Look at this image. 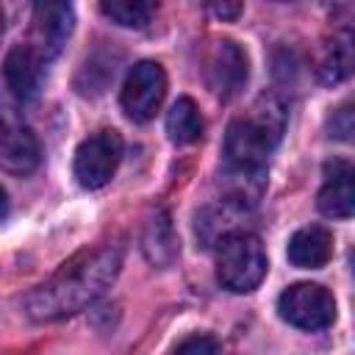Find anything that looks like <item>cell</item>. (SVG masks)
<instances>
[{
    "mask_svg": "<svg viewBox=\"0 0 355 355\" xmlns=\"http://www.w3.org/2000/svg\"><path fill=\"white\" fill-rule=\"evenodd\" d=\"M122 266L119 247H103L64 266L44 286L25 297V313L36 322H55L92 305L116 277Z\"/></svg>",
    "mask_w": 355,
    "mask_h": 355,
    "instance_id": "1",
    "label": "cell"
},
{
    "mask_svg": "<svg viewBox=\"0 0 355 355\" xmlns=\"http://www.w3.org/2000/svg\"><path fill=\"white\" fill-rule=\"evenodd\" d=\"M286 128L283 103L275 94H261L250 114L230 122L225 136L227 169L236 172H266V155L280 144Z\"/></svg>",
    "mask_w": 355,
    "mask_h": 355,
    "instance_id": "2",
    "label": "cell"
},
{
    "mask_svg": "<svg viewBox=\"0 0 355 355\" xmlns=\"http://www.w3.org/2000/svg\"><path fill=\"white\" fill-rule=\"evenodd\" d=\"M266 269H269L266 252L255 233L236 230L219 241L216 280L222 288H227L233 294H247V291L258 288Z\"/></svg>",
    "mask_w": 355,
    "mask_h": 355,
    "instance_id": "3",
    "label": "cell"
},
{
    "mask_svg": "<svg viewBox=\"0 0 355 355\" xmlns=\"http://www.w3.org/2000/svg\"><path fill=\"white\" fill-rule=\"evenodd\" d=\"M277 311L300 330H324L336 319V300L319 283H294L280 294Z\"/></svg>",
    "mask_w": 355,
    "mask_h": 355,
    "instance_id": "4",
    "label": "cell"
},
{
    "mask_svg": "<svg viewBox=\"0 0 355 355\" xmlns=\"http://www.w3.org/2000/svg\"><path fill=\"white\" fill-rule=\"evenodd\" d=\"M166 94V72L158 61H139L130 67L125 83H122V111L133 122H147L155 116Z\"/></svg>",
    "mask_w": 355,
    "mask_h": 355,
    "instance_id": "5",
    "label": "cell"
},
{
    "mask_svg": "<svg viewBox=\"0 0 355 355\" xmlns=\"http://www.w3.org/2000/svg\"><path fill=\"white\" fill-rule=\"evenodd\" d=\"M202 75H205L208 89L219 100H230L247 83V75H250L247 53L233 39H216L208 44L202 55Z\"/></svg>",
    "mask_w": 355,
    "mask_h": 355,
    "instance_id": "6",
    "label": "cell"
},
{
    "mask_svg": "<svg viewBox=\"0 0 355 355\" xmlns=\"http://www.w3.org/2000/svg\"><path fill=\"white\" fill-rule=\"evenodd\" d=\"M122 158V136L116 130H97L75 150V178L83 189H100L111 180Z\"/></svg>",
    "mask_w": 355,
    "mask_h": 355,
    "instance_id": "7",
    "label": "cell"
},
{
    "mask_svg": "<svg viewBox=\"0 0 355 355\" xmlns=\"http://www.w3.org/2000/svg\"><path fill=\"white\" fill-rule=\"evenodd\" d=\"M72 28H75V11L69 3H39V6H33L28 47L42 61H50L67 44Z\"/></svg>",
    "mask_w": 355,
    "mask_h": 355,
    "instance_id": "8",
    "label": "cell"
},
{
    "mask_svg": "<svg viewBox=\"0 0 355 355\" xmlns=\"http://www.w3.org/2000/svg\"><path fill=\"white\" fill-rule=\"evenodd\" d=\"M42 161V147L36 133L14 119L0 122V169L11 175H28L39 166Z\"/></svg>",
    "mask_w": 355,
    "mask_h": 355,
    "instance_id": "9",
    "label": "cell"
},
{
    "mask_svg": "<svg viewBox=\"0 0 355 355\" xmlns=\"http://www.w3.org/2000/svg\"><path fill=\"white\" fill-rule=\"evenodd\" d=\"M355 208V186H352V164L344 158H333L324 164V183L319 189V211L333 219L352 216Z\"/></svg>",
    "mask_w": 355,
    "mask_h": 355,
    "instance_id": "10",
    "label": "cell"
},
{
    "mask_svg": "<svg viewBox=\"0 0 355 355\" xmlns=\"http://www.w3.org/2000/svg\"><path fill=\"white\" fill-rule=\"evenodd\" d=\"M42 58L28 47V44H17L8 50L6 64H3V75L6 83L11 89V94L17 100H33L42 89Z\"/></svg>",
    "mask_w": 355,
    "mask_h": 355,
    "instance_id": "11",
    "label": "cell"
},
{
    "mask_svg": "<svg viewBox=\"0 0 355 355\" xmlns=\"http://www.w3.org/2000/svg\"><path fill=\"white\" fill-rule=\"evenodd\" d=\"M288 261L300 269H319L330 261L333 255V236L319 227V225H308L300 227L291 239H288Z\"/></svg>",
    "mask_w": 355,
    "mask_h": 355,
    "instance_id": "12",
    "label": "cell"
},
{
    "mask_svg": "<svg viewBox=\"0 0 355 355\" xmlns=\"http://www.w3.org/2000/svg\"><path fill=\"white\" fill-rule=\"evenodd\" d=\"M352 72V33L349 28L333 33L319 55V78L324 83H341Z\"/></svg>",
    "mask_w": 355,
    "mask_h": 355,
    "instance_id": "13",
    "label": "cell"
},
{
    "mask_svg": "<svg viewBox=\"0 0 355 355\" xmlns=\"http://www.w3.org/2000/svg\"><path fill=\"white\" fill-rule=\"evenodd\" d=\"M141 247H144V255L150 258V263H155V266H169L178 258V239H175V230H172L166 214L158 211L147 222Z\"/></svg>",
    "mask_w": 355,
    "mask_h": 355,
    "instance_id": "14",
    "label": "cell"
},
{
    "mask_svg": "<svg viewBox=\"0 0 355 355\" xmlns=\"http://www.w3.org/2000/svg\"><path fill=\"white\" fill-rule=\"evenodd\" d=\"M166 133L175 144H191L202 136V116L191 97H178L166 114Z\"/></svg>",
    "mask_w": 355,
    "mask_h": 355,
    "instance_id": "15",
    "label": "cell"
},
{
    "mask_svg": "<svg viewBox=\"0 0 355 355\" xmlns=\"http://www.w3.org/2000/svg\"><path fill=\"white\" fill-rule=\"evenodd\" d=\"M100 11L122 28H144L155 17V3L147 0H105Z\"/></svg>",
    "mask_w": 355,
    "mask_h": 355,
    "instance_id": "16",
    "label": "cell"
},
{
    "mask_svg": "<svg viewBox=\"0 0 355 355\" xmlns=\"http://www.w3.org/2000/svg\"><path fill=\"white\" fill-rule=\"evenodd\" d=\"M175 355H219V344L211 336H189L178 344Z\"/></svg>",
    "mask_w": 355,
    "mask_h": 355,
    "instance_id": "17",
    "label": "cell"
},
{
    "mask_svg": "<svg viewBox=\"0 0 355 355\" xmlns=\"http://www.w3.org/2000/svg\"><path fill=\"white\" fill-rule=\"evenodd\" d=\"M336 116H338V119L333 122V136H338V139H349V133H352V111H349V105L338 108Z\"/></svg>",
    "mask_w": 355,
    "mask_h": 355,
    "instance_id": "18",
    "label": "cell"
},
{
    "mask_svg": "<svg viewBox=\"0 0 355 355\" xmlns=\"http://www.w3.org/2000/svg\"><path fill=\"white\" fill-rule=\"evenodd\" d=\"M216 17H222V19H233V17H239L241 14V6L239 3H214V6H208Z\"/></svg>",
    "mask_w": 355,
    "mask_h": 355,
    "instance_id": "19",
    "label": "cell"
},
{
    "mask_svg": "<svg viewBox=\"0 0 355 355\" xmlns=\"http://www.w3.org/2000/svg\"><path fill=\"white\" fill-rule=\"evenodd\" d=\"M8 214V194H6V189L0 186V219Z\"/></svg>",
    "mask_w": 355,
    "mask_h": 355,
    "instance_id": "20",
    "label": "cell"
},
{
    "mask_svg": "<svg viewBox=\"0 0 355 355\" xmlns=\"http://www.w3.org/2000/svg\"><path fill=\"white\" fill-rule=\"evenodd\" d=\"M3 33H6V17H3V8H0V39H3Z\"/></svg>",
    "mask_w": 355,
    "mask_h": 355,
    "instance_id": "21",
    "label": "cell"
}]
</instances>
